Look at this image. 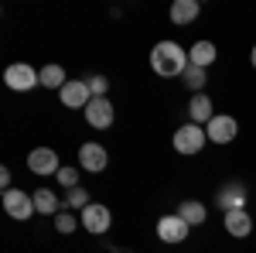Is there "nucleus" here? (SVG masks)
<instances>
[{"label":"nucleus","mask_w":256,"mask_h":253,"mask_svg":"<svg viewBox=\"0 0 256 253\" xmlns=\"http://www.w3.org/2000/svg\"><path fill=\"white\" fill-rule=\"evenodd\" d=\"M188 52L178 45V41H158L150 48V69L158 72L160 79H181L184 69H188Z\"/></svg>","instance_id":"f257e3e1"},{"label":"nucleus","mask_w":256,"mask_h":253,"mask_svg":"<svg viewBox=\"0 0 256 253\" xmlns=\"http://www.w3.org/2000/svg\"><path fill=\"white\" fill-rule=\"evenodd\" d=\"M171 144H174L178 154L184 157H195L205 151V144H208V134H205V127H198V123H181L171 137Z\"/></svg>","instance_id":"f03ea898"},{"label":"nucleus","mask_w":256,"mask_h":253,"mask_svg":"<svg viewBox=\"0 0 256 253\" xmlns=\"http://www.w3.org/2000/svg\"><path fill=\"white\" fill-rule=\"evenodd\" d=\"M4 82L14 93H31L34 86H41V69L28 65V62H14V65L4 69Z\"/></svg>","instance_id":"7ed1b4c3"},{"label":"nucleus","mask_w":256,"mask_h":253,"mask_svg":"<svg viewBox=\"0 0 256 253\" xmlns=\"http://www.w3.org/2000/svg\"><path fill=\"white\" fill-rule=\"evenodd\" d=\"M205 134H208V140H212V144L226 147V144H232V140L239 137V120L229 117V113H216V117L205 123Z\"/></svg>","instance_id":"20e7f679"},{"label":"nucleus","mask_w":256,"mask_h":253,"mask_svg":"<svg viewBox=\"0 0 256 253\" xmlns=\"http://www.w3.org/2000/svg\"><path fill=\"white\" fill-rule=\"evenodd\" d=\"M82 113H86V123H89L92 130H110L113 120H116V106L110 103V96H96Z\"/></svg>","instance_id":"39448f33"},{"label":"nucleus","mask_w":256,"mask_h":253,"mask_svg":"<svg viewBox=\"0 0 256 253\" xmlns=\"http://www.w3.org/2000/svg\"><path fill=\"white\" fill-rule=\"evenodd\" d=\"M79 219H82V229L89 236H102V233H110V226H113V212L102 202H92L89 209H82Z\"/></svg>","instance_id":"423d86ee"},{"label":"nucleus","mask_w":256,"mask_h":253,"mask_svg":"<svg viewBox=\"0 0 256 253\" xmlns=\"http://www.w3.org/2000/svg\"><path fill=\"white\" fill-rule=\"evenodd\" d=\"M4 212L10 215V219H18V222H28V219L34 215V198H31V192L7 188V192H4Z\"/></svg>","instance_id":"0eeeda50"},{"label":"nucleus","mask_w":256,"mask_h":253,"mask_svg":"<svg viewBox=\"0 0 256 253\" xmlns=\"http://www.w3.org/2000/svg\"><path fill=\"white\" fill-rule=\"evenodd\" d=\"M188 233H192V226H188V222H184L178 212L160 215V219H158V239H160V243H168V246L184 243V239H188Z\"/></svg>","instance_id":"6e6552de"},{"label":"nucleus","mask_w":256,"mask_h":253,"mask_svg":"<svg viewBox=\"0 0 256 253\" xmlns=\"http://www.w3.org/2000/svg\"><path fill=\"white\" fill-rule=\"evenodd\" d=\"M28 168H31V175H38V178L58 175L62 171L58 151H55V147H34V151L28 154Z\"/></svg>","instance_id":"1a4fd4ad"},{"label":"nucleus","mask_w":256,"mask_h":253,"mask_svg":"<svg viewBox=\"0 0 256 253\" xmlns=\"http://www.w3.org/2000/svg\"><path fill=\"white\" fill-rule=\"evenodd\" d=\"M58 99H62V106H65V110H86V106L92 103L89 82H86V79H68V82L62 86Z\"/></svg>","instance_id":"9d476101"},{"label":"nucleus","mask_w":256,"mask_h":253,"mask_svg":"<svg viewBox=\"0 0 256 253\" xmlns=\"http://www.w3.org/2000/svg\"><path fill=\"white\" fill-rule=\"evenodd\" d=\"M106 164H110V151H106L99 140H86L79 147V168L82 171L99 175V171H106Z\"/></svg>","instance_id":"9b49d317"},{"label":"nucleus","mask_w":256,"mask_h":253,"mask_svg":"<svg viewBox=\"0 0 256 253\" xmlns=\"http://www.w3.org/2000/svg\"><path fill=\"white\" fill-rule=\"evenodd\" d=\"M216 205L226 212H236V209H246V188L239 185V181H229V185H222V192L216 195Z\"/></svg>","instance_id":"f8f14e48"},{"label":"nucleus","mask_w":256,"mask_h":253,"mask_svg":"<svg viewBox=\"0 0 256 253\" xmlns=\"http://www.w3.org/2000/svg\"><path fill=\"white\" fill-rule=\"evenodd\" d=\"M222 226H226V233L232 236V239H246V236L253 233V215L246 212V209L226 212V215H222Z\"/></svg>","instance_id":"ddd939ff"},{"label":"nucleus","mask_w":256,"mask_h":253,"mask_svg":"<svg viewBox=\"0 0 256 253\" xmlns=\"http://www.w3.org/2000/svg\"><path fill=\"white\" fill-rule=\"evenodd\" d=\"M212 110H216V106H212V96H208V93H195V96H192V103H188V123L205 127L208 120L216 117Z\"/></svg>","instance_id":"4468645a"},{"label":"nucleus","mask_w":256,"mask_h":253,"mask_svg":"<svg viewBox=\"0 0 256 253\" xmlns=\"http://www.w3.org/2000/svg\"><path fill=\"white\" fill-rule=\"evenodd\" d=\"M31 198H34V212L38 215H52V219H55V215L65 209V202H62L55 192H48V188H34Z\"/></svg>","instance_id":"2eb2a0df"},{"label":"nucleus","mask_w":256,"mask_h":253,"mask_svg":"<svg viewBox=\"0 0 256 253\" xmlns=\"http://www.w3.org/2000/svg\"><path fill=\"white\" fill-rule=\"evenodd\" d=\"M216 59H218V48L212 45V41H195L192 48H188V62L192 65H198V69H205L208 72V65H216Z\"/></svg>","instance_id":"dca6fc26"},{"label":"nucleus","mask_w":256,"mask_h":253,"mask_svg":"<svg viewBox=\"0 0 256 253\" xmlns=\"http://www.w3.org/2000/svg\"><path fill=\"white\" fill-rule=\"evenodd\" d=\"M168 14H171V24L184 28V24H192V21L202 14V4H198V0H174Z\"/></svg>","instance_id":"f3484780"},{"label":"nucleus","mask_w":256,"mask_h":253,"mask_svg":"<svg viewBox=\"0 0 256 253\" xmlns=\"http://www.w3.org/2000/svg\"><path fill=\"white\" fill-rule=\"evenodd\" d=\"M178 215L195 229V226H202V222L208 219V209H205V202H198V198H184V202L178 205Z\"/></svg>","instance_id":"a211bd4d"},{"label":"nucleus","mask_w":256,"mask_h":253,"mask_svg":"<svg viewBox=\"0 0 256 253\" xmlns=\"http://www.w3.org/2000/svg\"><path fill=\"white\" fill-rule=\"evenodd\" d=\"M65 82H68V76H65V69H62V65L52 62V65H44V69H41V86H44V89H58V93H62V86H65Z\"/></svg>","instance_id":"6ab92c4d"},{"label":"nucleus","mask_w":256,"mask_h":253,"mask_svg":"<svg viewBox=\"0 0 256 253\" xmlns=\"http://www.w3.org/2000/svg\"><path fill=\"white\" fill-rule=\"evenodd\" d=\"M55 181H58V188L72 192V188H79V181H82V168L79 164H62V171L55 175Z\"/></svg>","instance_id":"aec40b11"},{"label":"nucleus","mask_w":256,"mask_h":253,"mask_svg":"<svg viewBox=\"0 0 256 253\" xmlns=\"http://www.w3.org/2000/svg\"><path fill=\"white\" fill-rule=\"evenodd\" d=\"M92 205V198H89V192L86 188H72V192H65V209H72V212H82V209H89Z\"/></svg>","instance_id":"412c9836"},{"label":"nucleus","mask_w":256,"mask_h":253,"mask_svg":"<svg viewBox=\"0 0 256 253\" xmlns=\"http://www.w3.org/2000/svg\"><path fill=\"white\" fill-rule=\"evenodd\" d=\"M76 226H82V219L72 209H62L58 215H55V229H58L62 236H68V233H76Z\"/></svg>","instance_id":"4be33fe9"},{"label":"nucleus","mask_w":256,"mask_h":253,"mask_svg":"<svg viewBox=\"0 0 256 253\" xmlns=\"http://www.w3.org/2000/svg\"><path fill=\"white\" fill-rule=\"evenodd\" d=\"M181 79H184V86H188L192 93H202V89H205V82H208V76H205V69H198V65H188Z\"/></svg>","instance_id":"5701e85b"},{"label":"nucleus","mask_w":256,"mask_h":253,"mask_svg":"<svg viewBox=\"0 0 256 253\" xmlns=\"http://www.w3.org/2000/svg\"><path fill=\"white\" fill-rule=\"evenodd\" d=\"M86 82H89V93H92V99L110 93V79H106V76H89Z\"/></svg>","instance_id":"b1692460"},{"label":"nucleus","mask_w":256,"mask_h":253,"mask_svg":"<svg viewBox=\"0 0 256 253\" xmlns=\"http://www.w3.org/2000/svg\"><path fill=\"white\" fill-rule=\"evenodd\" d=\"M0 185H4V192H7V188H14V185H10V171H7V168H0Z\"/></svg>","instance_id":"393cba45"},{"label":"nucleus","mask_w":256,"mask_h":253,"mask_svg":"<svg viewBox=\"0 0 256 253\" xmlns=\"http://www.w3.org/2000/svg\"><path fill=\"white\" fill-rule=\"evenodd\" d=\"M250 65L256 69V45H253V52H250Z\"/></svg>","instance_id":"a878e982"}]
</instances>
